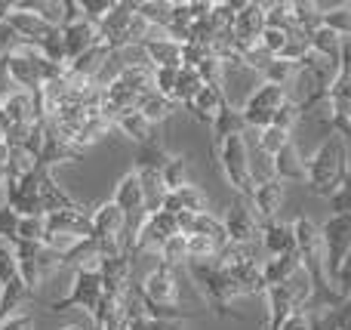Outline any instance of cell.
<instances>
[{
    "mask_svg": "<svg viewBox=\"0 0 351 330\" xmlns=\"http://www.w3.org/2000/svg\"><path fill=\"white\" fill-rule=\"evenodd\" d=\"M176 84H179V68H154V93L176 102Z\"/></svg>",
    "mask_w": 351,
    "mask_h": 330,
    "instance_id": "cell-42",
    "label": "cell"
},
{
    "mask_svg": "<svg viewBox=\"0 0 351 330\" xmlns=\"http://www.w3.org/2000/svg\"><path fill=\"white\" fill-rule=\"evenodd\" d=\"M170 158L173 154L167 152L158 139H152V142H145V145H139L133 152V170H160L164 173L167 164H170Z\"/></svg>",
    "mask_w": 351,
    "mask_h": 330,
    "instance_id": "cell-32",
    "label": "cell"
},
{
    "mask_svg": "<svg viewBox=\"0 0 351 330\" xmlns=\"http://www.w3.org/2000/svg\"><path fill=\"white\" fill-rule=\"evenodd\" d=\"M47 232H59V235H74V238H90L93 226H90V213L86 207H74V210H53L43 216Z\"/></svg>",
    "mask_w": 351,
    "mask_h": 330,
    "instance_id": "cell-20",
    "label": "cell"
},
{
    "mask_svg": "<svg viewBox=\"0 0 351 330\" xmlns=\"http://www.w3.org/2000/svg\"><path fill=\"white\" fill-rule=\"evenodd\" d=\"M321 235L327 247V275L333 281L351 253V216H327V222H321Z\"/></svg>",
    "mask_w": 351,
    "mask_h": 330,
    "instance_id": "cell-9",
    "label": "cell"
},
{
    "mask_svg": "<svg viewBox=\"0 0 351 330\" xmlns=\"http://www.w3.org/2000/svg\"><path fill=\"white\" fill-rule=\"evenodd\" d=\"M188 173H191V158H185V154H173L170 164H167V170H164L167 191H179V189H185V185H191Z\"/></svg>",
    "mask_w": 351,
    "mask_h": 330,
    "instance_id": "cell-35",
    "label": "cell"
},
{
    "mask_svg": "<svg viewBox=\"0 0 351 330\" xmlns=\"http://www.w3.org/2000/svg\"><path fill=\"white\" fill-rule=\"evenodd\" d=\"M160 263L173 266V269H179V266H188V238L185 235H176V238H170L164 247H160Z\"/></svg>",
    "mask_w": 351,
    "mask_h": 330,
    "instance_id": "cell-39",
    "label": "cell"
},
{
    "mask_svg": "<svg viewBox=\"0 0 351 330\" xmlns=\"http://www.w3.org/2000/svg\"><path fill=\"white\" fill-rule=\"evenodd\" d=\"M0 117H3L6 127H28L34 121V93L16 90L6 96V102L0 105Z\"/></svg>",
    "mask_w": 351,
    "mask_h": 330,
    "instance_id": "cell-25",
    "label": "cell"
},
{
    "mask_svg": "<svg viewBox=\"0 0 351 330\" xmlns=\"http://www.w3.org/2000/svg\"><path fill=\"white\" fill-rule=\"evenodd\" d=\"M117 130H121L127 139H133L136 145H145V142H152V139H158L154 136V127L145 121V115H142L139 108H130V111H123L121 117H117V123H114Z\"/></svg>",
    "mask_w": 351,
    "mask_h": 330,
    "instance_id": "cell-31",
    "label": "cell"
},
{
    "mask_svg": "<svg viewBox=\"0 0 351 330\" xmlns=\"http://www.w3.org/2000/svg\"><path fill=\"white\" fill-rule=\"evenodd\" d=\"M80 6H84V19L93 25H102L105 16L111 12V6H114V0H80Z\"/></svg>",
    "mask_w": 351,
    "mask_h": 330,
    "instance_id": "cell-48",
    "label": "cell"
},
{
    "mask_svg": "<svg viewBox=\"0 0 351 330\" xmlns=\"http://www.w3.org/2000/svg\"><path fill=\"white\" fill-rule=\"evenodd\" d=\"M130 327H133V321H130V315L123 312V306L117 303V306L111 309L108 315H105V321L96 330H130Z\"/></svg>",
    "mask_w": 351,
    "mask_h": 330,
    "instance_id": "cell-49",
    "label": "cell"
},
{
    "mask_svg": "<svg viewBox=\"0 0 351 330\" xmlns=\"http://www.w3.org/2000/svg\"><path fill=\"white\" fill-rule=\"evenodd\" d=\"M271 170L280 182H305V179H308V173H305V158L296 142H290L287 148H280V152L274 154Z\"/></svg>",
    "mask_w": 351,
    "mask_h": 330,
    "instance_id": "cell-24",
    "label": "cell"
},
{
    "mask_svg": "<svg viewBox=\"0 0 351 330\" xmlns=\"http://www.w3.org/2000/svg\"><path fill=\"white\" fill-rule=\"evenodd\" d=\"M130 330H179L176 321H158V318H136Z\"/></svg>",
    "mask_w": 351,
    "mask_h": 330,
    "instance_id": "cell-54",
    "label": "cell"
},
{
    "mask_svg": "<svg viewBox=\"0 0 351 330\" xmlns=\"http://www.w3.org/2000/svg\"><path fill=\"white\" fill-rule=\"evenodd\" d=\"M327 102L333 108V115H351V40L346 47V56H342L339 74L327 90Z\"/></svg>",
    "mask_w": 351,
    "mask_h": 330,
    "instance_id": "cell-23",
    "label": "cell"
},
{
    "mask_svg": "<svg viewBox=\"0 0 351 330\" xmlns=\"http://www.w3.org/2000/svg\"><path fill=\"white\" fill-rule=\"evenodd\" d=\"M290 142H293V133H284V130H278V127H268V130H262V133H256V145L262 148V154H265L268 161H271L280 148L290 145Z\"/></svg>",
    "mask_w": 351,
    "mask_h": 330,
    "instance_id": "cell-37",
    "label": "cell"
},
{
    "mask_svg": "<svg viewBox=\"0 0 351 330\" xmlns=\"http://www.w3.org/2000/svg\"><path fill=\"white\" fill-rule=\"evenodd\" d=\"M351 170V154H348V142L342 136L330 133L327 139L317 145V152L311 158H305V173H308V189L317 198H333L336 189L346 182Z\"/></svg>",
    "mask_w": 351,
    "mask_h": 330,
    "instance_id": "cell-1",
    "label": "cell"
},
{
    "mask_svg": "<svg viewBox=\"0 0 351 330\" xmlns=\"http://www.w3.org/2000/svg\"><path fill=\"white\" fill-rule=\"evenodd\" d=\"M321 12H324V28L351 40V3H321Z\"/></svg>",
    "mask_w": 351,
    "mask_h": 330,
    "instance_id": "cell-33",
    "label": "cell"
},
{
    "mask_svg": "<svg viewBox=\"0 0 351 330\" xmlns=\"http://www.w3.org/2000/svg\"><path fill=\"white\" fill-rule=\"evenodd\" d=\"M136 108L145 115V121L152 123H170L173 115L179 111V102H173V99L160 96V93H145V96H139V102H136Z\"/></svg>",
    "mask_w": 351,
    "mask_h": 330,
    "instance_id": "cell-30",
    "label": "cell"
},
{
    "mask_svg": "<svg viewBox=\"0 0 351 330\" xmlns=\"http://www.w3.org/2000/svg\"><path fill=\"white\" fill-rule=\"evenodd\" d=\"M280 330H315V318H311L305 309H299V312H293L290 318L284 321V327Z\"/></svg>",
    "mask_w": 351,
    "mask_h": 330,
    "instance_id": "cell-53",
    "label": "cell"
},
{
    "mask_svg": "<svg viewBox=\"0 0 351 330\" xmlns=\"http://www.w3.org/2000/svg\"><path fill=\"white\" fill-rule=\"evenodd\" d=\"M19 222H22V216H19L10 204H3V207H0V241H10L12 244V241L19 238Z\"/></svg>",
    "mask_w": 351,
    "mask_h": 330,
    "instance_id": "cell-47",
    "label": "cell"
},
{
    "mask_svg": "<svg viewBox=\"0 0 351 330\" xmlns=\"http://www.w3.org/2000/svg\"><path fill=\"white\" fill-rule=\"evenodd\" d=\"M12 253H16V269L19 278L25 281V287L34 294L47 278H43V244H31V241H12Z\"/></svg>",
    "mask_w": 351,
    "mask_h": 330,
    "instance_id": "cell-14",
    "label": "cell"
},
{
    "mask_svg": "<svg viewBox=\"0 0 351 330\" xmlns=\"http://www.w3.org/2000/svg\"><path fill=\"white\" fill-rule=\"evenodd\" d=\"M308 47H311V53H315V56H321V59H327L333 68H339L348 40H346V37H339L336 31H330V28H324V25H321L317 31H311V34H308Z\"/></svg>",
    "mask_w": 351,
    "mask_h": 330,
    "instance_id": "cell-26",
    "label": "cell"
},
{
    "mask_svg": "<svg viewBox=\"0 0 351 330\" xmlns=\"http://www.w3.org/2000/svg\"><path fill=\"white\" fill-rule=\"evenodd\" d=\"M59 330H86V327L84 325H62Z\"/></svg>",
    "mask_w": 351,
    "mask_h": 330,
    "instance_id": "cell-56",
    "label": "cell"
},
{
    "mask_svg": "<svg viewBox=\"0 0 351 330\" xmlns=\"http://www.w3.org/2000/svg\"><path fill=\"white\" fill-rule=\"evenodd\" d=\"M111 201H114L117 207L123 210V216H127V253H130V244H133V238L139 235L142 222L148 220V201H145V191H142L139 176H136L133 170L123 173V176H121V182H117L114 198H111Z\"/></svg>",
    "mask_w": 351,
    "mask_h": 330,
    "instance_id": "cell-6",
    "label": "cell"
},
{
    "mask_svg": "<svg viewBox=\"0 0 351 330\" xmlns=\"http://www.w3.org/2000/svg\"><path fill=\"white\" fill-rule=\"evenodd\" d=\"M12 12H16V3L12 0H0V22H6Z\"/></svg>",
    "mask_w": 351,
    "mask_h": 330,
    "instance_id": "cell-55",
    "label": "cell"
},
{
    "mask_svg": "<svg viewBox=\"0 0 351 330\" xmlns=\"http://www.w3.org/2000/svg\"><path fill=\"white\" fill-rule=\"evenodd\" d=\"M25 300H31V290L25 287L22 278H16V281H10L6 287H0V321L16 315V309H22Z\"/></svg>",
    "mask_w": 351,
    "mask_h": 330,
    "instance_id": "cell-34",
    "label": "cell"
},
{
    "mask_svg": "<svg viewBox=\"0 0 351 330\" xmlns=\"http://www.w3.org/2000/svg\"><path fill=\"white\" fill-rule=\"evenodd\" d=\"M130 275H133V257L130 253H117V257H105L102 263V290L111 300H123L130 290Z\"/></svg>",
    "mask_w": 351,
    "mask_h": 330,
    "instance_id": "cell-16",
    "label": "cell"
},
{
    "mask_svg": "<svg viewBox=\"0 0 351 330\" xmlns=\"http://www.w3.org/2000/svg\"><path fill=\"white\" fill-rule=\"evenodd\" d=\"M62 43H65V59L68 65H71L74 59H80L84 53H90L96 43H102V37H99V25L93 22H74V25H65L62 28Z\"/></svg>",
    "mask_w": 351,
    "mask_h": 330,
    "instance_id": "cell-18",
    "label": "cell"
},
{
    "mask_svg": "<svg viewBox=\"0 0 351 330\" xmlns=\"http://www.w3.org/2000/svg\"><path fill=\"white\" fill-rule=\"evenodd\" d=\"M179 232V216H170L164 213V210H154V213H148V220L142 222L139 235L133 238V244H130V257H136V253H148V250H158L167 244L170 238H176Z\"/></svg>",
    "mask_w": 351,
    "mask_h": 330,
    "instance_id": "cell-7",
    "label": "cell"
},
{
    "mask_svg": "<svg viewBox=\"0 0 351 330\" xmlns=\"http://www.w3.org/2000/svg\"><path fill=\"white\" fill-rule=\"evenodd\" d=\"M188 275H191L194 287L197 294L204 296V303L213 309L216 318H225V321H241L243 315L231 309V303L241 296V290L234 287V281L228 278V272L222 269L219 263H188L185 266Z\"/></svg>",
    "mask_w": 351,
    "mask_h": 330,
    "instance_id": "cell-2",
    "label": "cell"
},
{
    "mask_svg": "<svg viewBox=\"0 0 351 330\" xmlns=\"http://www.w3.org/2000/svg\"><path fill=\"white\" fill-rule=\"evenodd\" d=\"M299 121H302V108H299L296 99H290L287 105H280V108L274 111V123H271V127L284 130V133H293V127H296Z\"/></svg>",
    "mask_w": 351,
    "mask_h": 330,
    "instance_id": "cell-41",
    "label": "cell"
},
{
    "mask_svg": "<svg viewBox=\"0 0 351 330\" xmlns=\"http://www.w3.org/2000/svg\"><path fill=\"white\" fill-rule=\"evenodd\" d=\"M287 40H290V34H287V31H280V28H268V25H265V31H262V37H259V47L265 49V53H271L274 59H278V56L284 53Z\"/></svg>",
    "mask_w": 351,
    "mask_h": 330,
    "instance_id": "cell-45",
    "label": "cell"
},
{
    "mask_svg": "<svg viewBox=\"0 0 351 330\" xmlns=\"http://www.w3.org/2000/svg\"><path fill=\"white\" fill-rule=\"evenodd\" d=\"M105 300V290H102V275H93V272H84V269H74V278H71V294L62 296V300L49 303L47 312L49 315H62L68 309H84V312H93L99 309V303Z\"/></svg>",
    "mask_w": 351,
    "mask_h": 330,
    "instance_id": "cell-5",
    "label": "cell"
},
{
    "mask_svg": "<svg viewBox=\"0 0 351 330\" xmlns=\"http://www.w3.org/2000/svg\"><path fill=\"white\" fill-rule=\"evenodd\" d=\"M206 86V80L200 78L194 68H179V84H176V102L188 105L197 99V93Z\"/></svg>",
    "mask_w": 351,
    "mask_h": 330,
    "instance_id": "cell-36",
    "label": "cell"
},
{
    "mask_svg": "<svg viewBox=\"0 0 351 330\" xmlns=\"http://www.w3.org/2000/svg\"><path fill=\"white\" fill-rule=\"evenodd\" d=\"M6 22L16 28V34L22 37L25 43H31V47H40V43H47L49 37H56L59 34V25H53V22H47L43 16H37V12H28V10H22V6L16 3V12H12Z\"/></svg>",
    "mask_w": 351,
    "mask_h": 330,
    "instance_id": "cell-13",
    "label": "cell"
},
{
    "mask_svg": "<svg viewBox=\"0 0 351 330\" xmlns=\"http://www.w3.org/2000/svg\"><path fill=\"white\" fill-rule=\"evenodd\" d=\"M22 43L25 40L16 34V28H12L10 22H0V56H10L12 49H19Z\"/></svg>",
    "mask_w": 351,
    "mask_h": 330,
    "instance_id": "cell-50",
    "label": "cell"
},
{
    "mask_svg": "<svg viewBox=\"0 0 351 330\" xmlns=\"http://www.w3.org/2000/svg\"><path fill=\"white\" fill-rule=\"evenodd\" d=\"M43 235H47V222H43V216H28V220L19 222V241L40 244Z\"/></svg>",
    "mask_w": 351,
    "mask_h": 330,
    "instance_id": "cell-46",
    "label": "cell"
},
{
    "mask_svg": "<svg viewBox=\"0 0 351 330\" xmlns=\"http://www.w3.org/2000/svg\"><path fill=\"white\" fill-rule=\"evenodd\" d=\"M287 102H290V90H284V86H278V84H268V80H259L241 105L247 130H256V133L268 130L274 123V111Z\"/></svg>",
    "mask_w": 351,
    "mask_h": 330,
    "instance_id": "cell-4",
    "label": "cell"
},
{
    "mask_svg": "<svg viewBox=\"0 0 351 330\" xmlns=\"http://www.w3.org/2000/svg\"><path fill=\"white\" fill-rule=\"evenodd\" d=\"M259 247L268 257H290L296 253V235H293V222H262V235H259Z\"/></svg>",
    "mask_w": 351,
    "mask_h": 330,
    "instance_id": "cell-19",
    "label": "cell"
},
{
    "mask_svg": "<svg viewBox=\"0 0 351 330\" xmlns=\"http://www.w3.org/2000/svg\"><path fill=\"white\" fill-rule=\"evenodd\" d=\"M216 158H219V167H222L225 179H228V185L237 191V198H247L250 201V195H253V189H256V173H253V161H250L247 133L225 139L222 145L216 148Z\"/></svg>",
    "mask_w": 351,
    "mask_h": 330,
    "instance_id": "cell-3",
    "label": "cell"
},
{
    "mask_svg": "<svg viewBox=\"0 0 351 330\" xmlns=\"http://www.w3.org/2000/svg\"><path fill=\"white\" fill-rule=\"evenodd\" d=\"M127 90H133L136 96H145V93H154V68L148 62H127L121 65V74H117Z\"/></svg>",
    "mask_w": 351,
    "mask_h": 330,
    "instance_id": "cell-29",
    "label": "cell"
},
{
    "mask_svg": "<svg viewBox=\"0 0 351 330\" xmlns=\"http://www.w3.org/2000/svg\"><path fill=\"white\" fill-rule=\"evenodd\" d=\"M333 287L339 290V296H342V300H348V296H351V253L346 257V263H342L339 275L333 278Z\"/></svg>",
    "mask_w": 351,
    "mask_h": 330,
    "instance_id": "cell-51",
    "label": "cell"
},
{
    "mask_svg": "<svg viewBox=\"0 0 351 330\" xmlns=\"http://www.w3.org/2000/svg\"><path fill=\"white\" fill-rule=\"evenodd\" d=\"M213 148L210 152H216L219 145H222L225 139H231V136H243V133H250L247 130V121H243V115H241V108H234V105H225L222 111H219V117H216V123H213Z\"/></svg>",
    "mask_w": 351,
    "mask_h": 330,
    "instance_id": "cell-27",
    "label": "cell"
},
{
    "mask_svg": "<svg viewBox=\"0 0 351 330\" xmlns=\"http://www.w3.org/2000/svg\"><path fill=\"white\" fill-rule=\"evenodd\" d=\"M142 290H145V296L152 303H158V306H179V275H176L173 266L160 263V259L145 275Z\"/></svg>",
    "mask_w": 351,
    "mask_h": 330,
    "instance_id": "cell-11",
    "label": "cell"
},
{
    "mask_svg": "<svg viewBox=\"0 0 351 330\" xmlns=\"http://www.w3.org/2000/svg\"><path fill=\"white\" fill-rule=\"evenodd\" d=\"M216 241L204 238V235H188V263H216L219 259Z\"/></svg>",
    "mask_w": 351,
    "mask_h": 330,
    "instance_id": "cell-38",
    "label": "cell"
},
{
    "mask_svg": "<svg viewBox=\"0 0 351 330\" xmlns=\"http://www.w3.org/2000/svg\"><path fill=\"white\" fill-rule=\"evenodd\" d=\"M222 226L228 232L231 244H259V235H262V222L259 216L253 213L247 198H237L225 207L222 213Z\"/></svg>",
    "mask_w": 351,
    "mask_h": 330,
    "instance_id": "cell-8",
    "label": "cell"
},
{
    "mask_svg": "<svg viewBox=\"0 0 351 330\" xmlns=\"http://www.w3.org/2000/svg\"><path fill=\"white\" fill-rule=\"evenodd\" d=\"M19 278V269H16V253H12V244L10 241H0V287H6L10 281Z\"/></svg>",
    "mask_w": 351,
    "mask_h": 330,
    "instance_id": "cell-43",
    "label": "cell"
},
{
    "mask_svg": "<svg viewBox=\"0 0 351 330\" xmlns=\"http://www.w3.org/2000/svg\"><path fill=\"white\" fill-rule=\"evenodd\" d=\"M228 102H231V99H228V93H225V86L206 84L204 90L197 93V99H194V102H188L185 108L191 111L194 121H200V123H206V127H213V123H216V117H219V111H222Z\"/></svg>",
    "mask_w": 351,
    "mask_h": 330,
    "instance_id": "cell-21",
    "label": "cell"
},
{
    "mask_svg": "<svg viewBox=\"0 0 351 330\" xmlns=\"http://www.w3.org/2000/svg\"><path fill=\"white\" fill-rule=\"evenodd\" d=\"M31 179H34L37 195H40V204H43V210H47V213H53V210H74V207H84V204H77L65 189H62L59 182H56L53 170H47V167H34Z\"/></svg>",
    "mask_w": 351,
    "mask_h": 330,
    "instance_id": "cell-15",
    "label": "cell"
},
{
    "mask_svg": "<svg viewBox=\"0 0 351 330\" xmlns=\"http://www.w3.org/2000/svg\"><path fill=\"white\" fill-rule=\"evenodd\" d=\"M330 216H351V170H348L346 182L330 198Z\"/></svg>",
    "mask_w": 351,
    "mask_h": 330,
    "instance_id": "cell-44",
    "label": "cell"
},
{
    "mask_svg": "<svg viewBox=\"0 0 351 330\" xmlns=\"http://www.w3.org/2000/svg\"><path fill=\"white\" fill-rule=\"evenodd\" d=\"M284 198H287V182H280L278 176H265V179H256L250 204H253V213L262 222H271L278 220V210L284 204Z\"/></svg>",
    "mask_w": 351,
    "mask_h": 330,
    "instance_id": "cell-12",
    "label": "cell"
},
{
    "mask_svg": "<svg viewBox=\"0 0 351 330\" xmlns=\"http://www.w3.org/2000/svg\"><path fill=\"white\" fill-rule=\"evenodd\" d=\"M302 272V263H299V253H290V257H268L262 263V275H265V287H278V284H287Z\"/></svg>",
    "mask_w": 351,
    "mask_h": 330,
    "instance_id": "cell-28",
    "label": "cell"
},
{
    "mask_svg": "<svg viewBox=\"0 0 351 330\" xmlns=\"http://www.w3.org/2000/svg\"><path fill=\"white\" fill-rule=\"evenodd\" d=\"M0 330H34V315L16 312V315H10V318L0 321Z\"/></svg>",
    "mask_w": 351,
    "mask_h": 330,
    "instance_id": "cell-52",
    "label": "cell"
},
{
    "mask_svg": "<svg viewBox=\"0 0 351 330\" xmlns=\"http://www.w3.org/2000/svg\"><path fill=\"white\" fill-rule=\"evenodd\" d=\"M182 201V210H188V213H210V207H206V191L200 189V185H185V189L176 191Z\"/></svg>",
    "mask_w": 351,
    "mask_h": 330,
    "instance_id": "cell-40",
    "label": "cell"
},
{
    "mask_svg": "<svg viewBox=\"0 0 351 330\" xmlns=\"http://www.w3.org/2000/svg\"><path fill=\"white\" fill-rule=\"evenodd\" d=\"M179 232L185 235H204V238H210V241H216V247L219 250H225V247L231 244L228 241V232H225V226H222V220L219 216H213V213H179Z\"/></svg>",
    "mask_w": 351,
    "mask_h": 330,
    "instance_id": "cell-17",
    "label": "cell"
},
{
    "mask_svg": "<svg viewBox=\"0 0 351 330\" xmlns=\"http://www.w3.org/2000/svg\"><path fill=\"white\" fill-rule=\"evenodd\" d=\"M265 31V3H243L234 12V22H231V43H234L237 56L243 49L256 47Z\"/></svg>",
    "mask_w": 351,
    "mask_h": 330,
    "instance_id": "cell-10",
    "label": "cell"
},
{
    "mask_svg": "<svg viewBox=\"0 0 351 330\" xmlns=\"http://www.w3.org/2000/svg\"><path fill=\"white\" fill-rule=\"evenodd\" d=\"M139 49L152 68H182V43L170 40L167 34H160V37L152 34Z\"/></svg>",
    "mask_w": 351,
    "mask_h": 330,
    "instance_id": "cell-22",
    "label": "cell"
}]
</instances>
